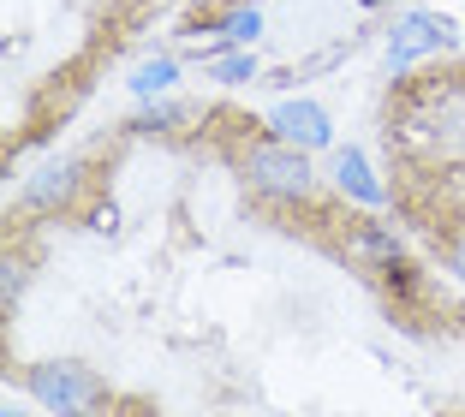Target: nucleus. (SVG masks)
Listing matches in <instances>:
<instances>
[{
    "label": "nucleus",
    "instance_id": "nucleus-8",
    "mask_svg": "<svg viewBox=\"0 0 465 417\" xmlns=\"http://www.w3.org/2000/svg\"><path fill=\"white\" fill-rule=\"evenodd\" d=\"M173 78H179V66L167 55H155V60H143V66L132 72V95H137V102H150V95L173 90Z\"/></svg>",
    "mask_w": 465,
    "mask_h": 417
},
{
    "label": "nucleus",
    "instance_id": "nucleus-3",
    "mask_svg": "<svg viewBox=\"0 0 465 417\" xmlns=\"http://www.w3.org/2000/svg\"><path fill=\"white\" fill-rule=\"evenodd\" d=\"M269 137H281V144H292V149H329L334 144V120L322 108H316V102H274L269 108Z\"/></svg>",
    "mask_w": 465,
    "mask_h": 417
},
{
    "label": "nucleus",
    "instance_id": "nucleus-11",
    "mask_svg": "<svg viewBox=\"0 0 465 417\" xmlns=\"http://www.w3.org/2000/svg\"><path fill=\"white\" fill-rule=\"evenodd\" d=\"M448 269L465 281V239H453V244H448Z\"/></svg>",
    "mask_w": 465,
    "mask_h": 417
},
{
    "label": "nucleus",
    "instance_id": "nucleus-9",
    "mask_svg": "<svg viewBox=\"0 0 465 417\" xmlns=\"http://www.w3.org/2000/svg\"><path fill=\"white\" fill-rule=\"evenodd\" d=\"M221 36L239 42V48H245V42H257V36H262V13H257V6H239V13H227V18H221Z\"/></svg>",
    "mask_w": 465,
    "mask_h": 417
},
{
    "label": "nucleus",
    "instance_id": "nucleus-5",
    "mask_svg": "<svg viewBox=\"0 0 465 417\" xmlns=\"http://www.w3.org/2000/svg\"><path fill=\"white\" fill-rule=\"evenodd\" d=\"M78 185H84L78 162H72V155H60V162L36 167V174H30L25 185H18V203H25V209H42V215H48V209H66V203L78 197Z\"/></svg>",
    "mask_w": 465,
    "mask_h": 417
},
{
    "label": "nucleus",
    "instance_id": "nucleus-7",
    "mask_svg": "<svg viewBox=\"0 0 465 417\" xmlns=\"http://www.w3.org/2000/svg\"><path fill=\"white\" fill-rule=\"evenodd\" d=\"M352 251H358V256H370L376 269H394V263H400V239H394V233H382L376 221H364V227L352 233Z\"/></svg>",
    "mask_w": 465,
    "mask_h": 417
},
{
    "label": "nucleus",
    "instance_id": "nucleus-10",
    "mask_svg": "<svg viewBox=\"0 0 465 417\" xmlns=\"http://www.w3.org/2000/svg\"><path fill=\"white\" fill-rule=\"evenodd\" d=\"M209 72L221 84H251L257 78V55H221V60H209Z\"/></svg>",
    "mask_w": 465,
    "mask_h": 417
},
{
    "label": "nucleus",
    "instance_id": "nucleus-2",
    "mask_svg": "<svg viewBox=\"0 0 465 417\" xmlns=\"http://www.w3.org/2000/svg\"><path fill=\"white\" fill-rule=\"evenodd\" d=\"M245 185L269 203H304L316 191V174H311V149H292L281 137L269 144H251L245 155Z\"/></svg>",
    "mask_w": 465,
    "mask_h": 417
},
{
    "label": "nucleus",
    "instance_id": "nucleus-1",
    "mask_svg": "<svg viewBox=\"0 0 465 417\" xmlns=\"http://www.w3.org/2000/svg\"><path fill=\"white\" fill-rule=\"evenodd\" d=\"M25 388L42 412H60V417H96V405L108 400V382L84 363H30L25 370Z\"/></svg>",
    "mask_w": 465,
    "mask_h": 417
},
{
    "label": "nucleus",
    "instance_id": "nucleus-6",
    "mask_svg": "<svg viewBox=\"0 0 465 417\" xmlns=\"http://www.w3.org/2000/svg\"><path fill=\"white\" fill-rule=\"evenodd\" d=\"M334 179H341V191H346L352 203H364V209H376V203H382V185H376V174H370L364 149L346 144L341 155H334Z\"/></svg>",
    "mask_w": 465,
    "mask_h": 417
},
{
    "label": "nucleus",
    "instance_id": "nucleus-12",
    "mask_svg": "<svg viewBox=\"0 0 465 417\" xmlns=\"http://www.w3.org/2000/svg\"><path fill=\"white\" fill-rule=\"evenodd\" d=\"M6 417H30V412H6Z\"/></svg>",
    "mask_w": 465,
    "mask_h": 417
},
{
    "label": "nucleus",
    "instance_id": "nucleus-4",
    "mask_svg": "<svg viewBox=\"0 0 465 417\" xmlns=\"http://www.w3.org/2000/svg\"><path fill=\"white\" fill-rule=\"evenodd\" d=\"M436 48H453V18L441 13H406L388 36V60L394 66H411L418 55H436Z\"/></svg>",
    "mask_w": 465,
    "mask_h": 417
}]
</instances>
